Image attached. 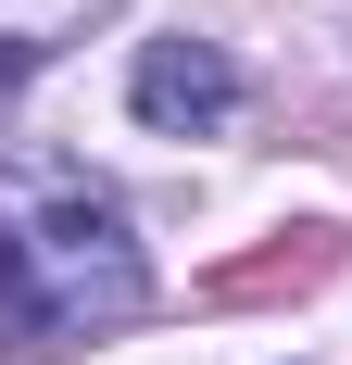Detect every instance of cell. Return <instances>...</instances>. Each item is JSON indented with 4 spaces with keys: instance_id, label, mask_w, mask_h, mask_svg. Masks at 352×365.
<instances>
[{
    "instance_id": "obj_1",
    "label": "cell",
    "mask_w": 352,
    "mask_h": 365,
    "mask_svg": "<svg viewBox=\"0 0 352 365\" xmlns=\"http://www.w3.org/2000/svg\"><path fill=\"white\" fill-rule=\"evenodd\" d=\"M139 302H151V264L126 240V202L113 189L63 177L38 215H0V328H13V353L126 328Z\"/></svg>"
},
{
    "instance_id": "obj_2",
    "label": "cell",
    "mask_w": 352,
    "mask_h": 365,
    "mask_svg": "<svg viewBox=\"0 0 352 365\" xmlns=\"http://www.w3.org/2000/svg\"><path fill=\"white\" fill-rule=\"evenodd\" d=\"M126 101H139V126H164V139H214V126L239 113V63H227L214 38H151L139 76H126Z\"/></svg>"
},
{
    "instance_id": "obj_3",
    "label": "cell",
    "mask_w": 352,
    "mask_h": 365,
    "mask_svg": "<svg viewBox=\"0 0 352 365\" xmlns=\"http://www.w3.org/2000/svg\"><path fill=\"white\" fill-rule=\"evenodd\" d=\"M113 13H126V0H0V101H13L26 76H51L76 38L113 26Z\"/></svg>"
},
{
    "instance_id": "obj_4",
    "label": "cell",
    "mask_w": 352,
    "mask_h": 365,
    "mask_svg": "<svg viewBox=\"0 0 352 365\" xmlns=\"http://www.w3.org/2000/svg\"><path fill=\"white\" fill-rule=\"evenodd\" d=\"M327 264H340V227H289L277 252H239V264H214V302H264V290H315Z\"/></svg>"
}]
</instances>
